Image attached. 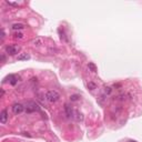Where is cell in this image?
Masks as SVG:
<instances>
[{
  "mask_svg": "<svg viewBox=\"0 0 142 142\" xmlns=\"http://www.w3.org/2000/svg\"><path fill=\"white\" fill-rule=\"evenodd\" d=\"M46 99H47V101L50 102V103H55V102H57L60 99V93L55 89L49 90L46 94Z\"/></svg>",
  "mask_w": 142,
  "mask_h": 142,
  "instance_id": "cell-1",
  "label": "cell"
},
{
  "mask_svg": "<svg viewBox=\"0 0 142 142\" xmlns=\"http://www.w3.org/2000/svg\"><path fill=\"white\" fill-rule=\"evenodd\" d=\"M24 110H26L27 113H32L36 112V111H39V106L33 101H29L27 102L26 107H24Z\"/></svg>",
  "mask_w": 142,
  "mask_h": 142,
  "instance_id": "cell-2",
  "label": "cell"
},
{
  "mask_svg": "<svg viewBox=\"0 0 142 142\" xmlns=\"http://www.w3.org/2000/svg\"><path fill=\"white\" fill-rule=\"evenodd\" d=\"M6 51H7L8 55H15L20 51V47L17 46V44H9V46L6 47Z\"/></svg>",
  "mask_w": 142,
  "mask_h": 142,
  "instance_id": "cell-3",
  "label": "cell"
},
{
  "mask_svg": "<svg viewBox=\"0 0 142 142\" xmlns=\"http://www.w3.org/2000/svg\"><path fill=\"white\" fill-rule=\"evenodd\" d=\"M24 111V106H22L21 103H15L12 106V112L15 114H20Z\"/></svg>",
  "mask_w": 142,
  "mask_h": 142,
  "instance_id": "cell-4",
  "label": "cell"
},
{
  "mask_svg": "<svg viewBox=\"0 0 142 142\" xmlns=\"http://www.w3.org/2000/svg\"><path fill=\"white\" fill-rule=\"evenodd\" d=\"M7 120H8V112L7 110H2L1 113H0V122L2 124H5L7 122Z\"/></svg>",
  "mask_w": 142,
  "mask_h": 142,
  "instance_id": "cell-5",
  "label": "cell"
},
{
  "mask_svg": "<svg viewBox=\"0 0 142 142\" xmlns=\"http://www.w3.org/2000/svg\"><path fill=\"white\" fill-rule=\"evenodd\" d=\"M65 110H66V113H67L68 118L73 117V111H72V109H71V107H70L69 104H66V106H65Z\"/></svg>",
  "mask_w": 142,
  "mask_h": 142,
  "instance_id": "cell-6",
  "label": "cell"
},
{
  "mask_svg": "<svg viewBox=\"0 0 142 142\" xmlns=\"http://www.w3.org/2000/svg\"><path fill=\"white\" fill-rule=\"evenodd\" d=\"M87 87H88V89H89V90L93 91V90L97 89V84L94 83L93 81H89V82H88V84H87Z\"/></svg>",
  "mask_w": 142,
  "mask_h": 142,
  "instance_id": "cell-7",
  "label": "cell"
},
{
  "mask_svg": "<svg viewBox=\"0 0 142 142\" xmlns=\"http://www.w3.org/2000/svg\"><path fill=\"white\" fill-rule=\"evenodd\" d=\"M30 59V55H27V53H21L20 55H18V60H29Z\"/></svg>",
  "mask_w": 142,
  "mask_h": 142,
  "instance_id": "cell-8",
  "label": "cell"
},
{
  "mask_svg": "<svg viewBox=\"0 0 142 142\" xmlns=\"http://www.w3.org/2000/svg\"><path fill=\"white\" fill-rule=\"evenodd\" d=\"M11 28L13 30H20V29H23V28H24V24H22V23H13Z\"/></svg>",
  "mask_w": 142,
  "mask_h": 142,
  "instance_id": "cell-9",
  "label": "cell"
},
{
  "mask_svg": "<svg viewBox=\"0 0 142 142\" xmlns=\"http://www.w3.org/2000/svg\"><path fill=\"white\" fill-rule=\"evenodd\" d=\"M32 44H33L34 46H41V44H44V40H42V39H34V40L32 41Z\"/></svg>",
  "mask_w": 142,
  "mask_h": 142,
  "instance_id": "cell-10",
  "label": "cell"
},
{
  "mask_svg": "<svg viewBox=\"0 0 142 142\" xmlns=\"http://www.w3.org/2000/svg\"><path fill=\"white\" fill-rule=\"evenodd\" d=\"M76 120L77 121H82L83 120V116H82V113H80L79 111H76Z\"/></svg>",
  "mask_w": 142,
  "mask_h": 142,
  "instance_id": "cell-11",
  "label": "cell"
},
{
  "mask_svg": "<svg viewBox=\"0 0 142 142\" xmlns=\"http://www.w3.org/2000/svg\"><path fill=\"white\" fill-rule=\"evenodd\" d=\"M89 69L91 70L92 72H96V71H97V67H96V65H94L93 62H89Z\"/></svg>",
  "mask_w": 142,
  "mask_h": 142,
  "instance_id": "cell-12",
  "label": "cell"
},
{
  "mask_svg": "<svg viewBox=\"0 0 142 142\" xmlns=\"http://www.w3.org/2000/svg\"><path fill=\"white\" fill-rule=\"evenodd\" d=\"M13 38L22 39V38H23V33H21V32H16V33H13Z\"/></svg>",
  "mask_w": 142,
  "mask_h": 142,
  "instance_id": "cell-13",
  "label": "cell"
},
{
  "mask_svg": "<svg viewBox=\"0 0 142 142\" xmlns=\"http://www.w3.org/2000/svg\"><path fill=\"white\" fill-rule=\"evenodd\" d=\"M9 79H10V83H11V84H16V83H17V79H16V77L10 76Z\"/></svg>",
  "mask_w": 142,
  "mask_h": 142,
  "instance_id": "cell-14",
  "label": "cell"
},
{
  "mask_svg": "<svg viewBox=\"0 0 142 142\" xmlns=\"http://www.w3.org/2000/svg\"><path fill=\"white\" fill-rule=\"evenodd\" d=\"M111 92H112V88H110V87L104 88V93H106V94H110Z\"/></svg>",
  "mask_w": 142,
  "mask_h": 142,
  "instance_id": "cell-15",
  "label": "cell"
},
{
  "mask_svg": "<svg viewBox=\"0 0 142 142\" xmlns=\"http://www.w3.org/2000/svg\"><path fill=\"white\" fill-rule=\"evenodd\" d=\"M70 99H71V101H77L78 99H79V96H77V94H73V96L70 97Z\"/></svg>",
  "mask_w": 142,
  "mask_h": 142,
  "instance_id": "cell-16",
  "label": "cell"
},
{
  "mask_svg": "<svg viewBox=\"0 0 142 142\" xmlns=\"http://www.w3.org/2000/svg\"><path fill=\"white\" fill-rule=\"evenodd\" d=\"M6 2L10 6H13V7H18V6H19V3H17V2H10V1H6Z\"/></svg>",
  "mask_w": 142,
  "mask_h": 142,
  "instance_id": "cell-17",
  "label": "cell"
},
{
  "mask_svg": "<svg viewBox=\"0 0 142 142\" xmlns=\"http://www.w3.org/2000/svg\"><path fill=\"white\" fill-rule=\"evenodd\" d=\"M3 38H5V30H1V40H3Z\"/></svg>",
  "mask_w": 142,
  "mask_h": 142,
  "instance_id": "cell-18",
  "label": "cell"
},
{
  "mask_svg": "<svg viewBox=\"0 0 142 142\" xmlns=\"http://www.w3.org/2000/svg\"><path fill=\"white\" fill-rule=\"evenodd\" d=\"M129 142H137V141H134V140H130Z\"/></svg>",
  "mask_w": 142,
  "mask_h": 142,
  "instance_id": "cell-19",
  "label": "cell"
}]
</instances>
